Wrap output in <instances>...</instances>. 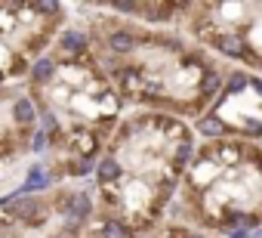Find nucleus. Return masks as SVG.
I'll use <instances>...</instances> for the list:
<instances>
[{
  "label": "nucleus",
  "instance_id": "nucleus-7",
  "mask_svg": "<svg viewBox=\"0 0 262 238\" xmlns=\"http://www.w3.org/2000/svg\"><path fill=\"white\" fill-rule=\"evenodd\" d=\"M68 22V4L59 0H0V87L25 84Z\"/></svg>",
  "mask_w": 262,
  "mask_h": 238
},
{
  "label": "nucleus",
  "instance_id": "nucleus-2",
  "mask_svg": "<svg viewBox=\"0 0 262 238\" xmlns=\"http://www.w3.org/2000/svg\"><path fill=\"white\" fill-rule=\"evenodd\" d=\"M25 93L37 111V130L47 140L40 158L53 183H83L96 158L123 121L126 105L99 65L86 34L68 22L53 47L31 65Z\"/></svg>",
  "mask_w": 262,
  "mask_h": 238
},
{
  "label": "nucleus",
  "instance_id": "nucleus-3",
  "mask_svg": "<svg viewBox=\"0 0 262 238\" xmlns=\"http://www.w3.org/2000/svg\"><path fill=\"white\" fill-rule=\"evenodd\" d=\"M194 149L198 136L188 121L126 111L90 176L96 220L114 223L133 238L155 232L167 220Z\"/></svg>",
  "mask_w": 262,
  "mask_h": 238
},
{
  "label": "nucleus",
  "instance_id": "nucleus-6",
  "mask_svg": "<svg viewBox=\"0 0 262 238\" xmlns=\"http://www.w3.org/2000/svg\"><path fill=\"white\" fill-rule=\"evenodd\" d=\"M96 216L93 186L62 183L50 192L0 195V238H83Z\"/></svg>",
  "mask_w": 262,
  "mask_h": 238
},
{
  "label": "nucleus",
  "instance_id": "nucleus-11",
  "mask_svg": "<svg viewBox=\"0 0 262 238\" xmlns=\"http://www.w3.org/2000/svg\"><path fill=\"white\" fill-rule=\"evenodd\" d=\"M56 183H53V173L47 170L43 161H28V167L22 170V180H19V192L22 195H37V192H50Z\"/></svg>",
  "mask_w": 262,
  "mask_h": 238
},
{
  "label": "nucleus",
  "instance_id": "nucleus-13",
  "mask_svg": "<svg viewBox=\"0 0 262 238\" xmlns=\"http://www.w3.org/2000/svg\"><path fill=\"white\" fill-rule=\"evenodd\" d=\"M247 238H262V229H253V232H247Z\"/></svg>",
  "mask_w": 262,
  "mask_h": 238
},
{
  "label": "nucleus",
  "instance_id": "nucleus-12",
  "mask_svg": "<svg viewBox=\"0 0 262 238\" xmlns=\"http://www.w3.org/2000/svg\"><path fill=\"white\" fill-rule=\"evenodd\" d=\"M145 238H219V235H210V232H201L194 226H185V223H173V220H164L155 232H148Z\"/></svg>",
  "mask_w": 262,
  "mask_h": 238
},
{
  "label": "nucleus",
  "instance_id": "nucleus-5",
  "mask_svg": "<svg viewBox=\"0 0 262 238\" xmlns=\"http://www.w3.org/2000/svg\"><path fill=\"white\" fill-rule=\"evenodd\" d=\"M179 31L228 68L262 77V0H191Z\"/></svg>",
  "mask_w": 262,
  "mask_h": 238
},
{
  "label": "nucleus",
  "instance_id": "nucleus-9",
  "mask_svg": "<svg viewBox=\"0 0 262 238\" xmlns=\"http://www.w3.org/2000/svg\"><path fill=\"white\" fill-rule=\"evenodd\" d=\"M37 136V111L22 84L0 87V180L31 155Z\"/></svg>",
  "mask_w": 262,
  "mask_h": 238
},
{
  "label": "nucleus",
  "instance_id": "nucleus-4",
  "mask_svg": "<svg viewBox=\"0 0 262 238\" xmlns=\"http://www.w3.org/2000/svg\"><path fill=\"white\" fill-rule=\"evenodd\" d=\"M167 220L219 238H247L262 229V146L198 140Z\"/></svg>",
  "mask_w": 262,
  "mask_h": 238
},
{
  "label": "nucleus",
  "instance_id": "nucleus-10",
  "mask_svg": "<svg viewBox=\"0 0 262 238\" xmlns=\"http://www.w3.org/2000/svg\"><path fill=\"white\" fill-rule=\"evenodd\" d=\"M99 7L148 28H179L191 0H99Z\"/></svg>",
  "mask_w": 262,
  "mask_h": 238
},
{
  "label": "nucleus",
  "instance_id": "nucleus-1",
  "mask_svg": "<svg viewBox=\"0 0 262 238\" xmlns=\"http://www.w3.org/2000/svg\"><path fill=\"white\" fill-rule=\"evenodd\" d=\"M68 13L86 34L126 111H158L191 124L210 108L228 74L225 62L179 28H148L99 4H68Z\"/></svg>",
  "mask_w": 262,
  "mask_h": 238
},
{
  "label": "nucleus",
  "instance_id": "nucleus-8",
  "mask_svg": "<svg viewBox=\"0 0 262 238\" xmlns=\"http://www.w3.org/2000/svg\"><path fill=\"white\" fill-rule=\"evenodd\" d=\"M198 140H241L262 146V77L228 68L210 108L191 121Z\"/></svg>",
  "mask_w": 262,
  "mask_h": 238
}]
</instances>
